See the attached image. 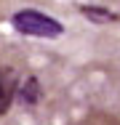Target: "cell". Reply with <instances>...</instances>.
Wrapping results in <instances>:
<instances>
[{
  "label": "cell",
  "instance_id": "5b68a950",
  "mask_svg": "<svg viewBox=\"0 0 120 125\" xmlns=\"http://www.w3.org/2000/svg\"><path fill=\"white\" fill-rule=\"evenodd\" d=\"M77 125H96V123H77Z\"/></svg>",
  "mask_w": 120,
  "mask_h": 125
},
{
  "label": "cell",
  "instance_id": "277c9868",
  "mask_svg": "<svg viewBox=\"0 0 120 125\" xmlns=\"http://www.w3.org/2000/svg\"><path fill=\"white\" fill-rule=\"evenodd\" d=\"M77 11H80L85 19L96 21V24H112V21H120V13L109 11V8H101V5H77Z\"/></svg>",
  "mask_w": 120,
  "mask_h": 125
},
{
  "label": "cell",
  "instance_id": "6da1fadb",
  "mask_svg": "<svg viewBox=\"0 0 120 125\" xmlns=\"http://www.w3.org/2000/svg\"><path fill=\"white\" fill-rule=\"evenodd\" d=\"M11 24L19 35L27 37H43V40H53V37H61L64 35V24L53 16H48L43 11H35V8H22L11 16Z\"/></svg>",
  "mask_w": 120,
  "mask_h": 125
},
{
  "label": "cell",
  "instance_id": "3957f363",
  "mask_svg": "<svg viewBox=\"0 0 120 125\" xmlns=\"http://www.w3.org/2000/svg\"><path fill=\"white\" fill-rule=\"evenodd\" d=\"M43 96V88H40V80L35 75L19 80V88H16V101L19 104H27V106H35Z\"/></svg>",
  "mask_w": 120,
  "mask_h": 125
},
{
  "label": "cell",
  "instance_id": "7a4b0ae2",
  "mask_svg": "<svg viewBox=\"0 0 120 125\" xmlns=\"http://www.w3.org/2000/svg\"><path fill=\"white\" fill-rule=\"evenodd\" d=\"M19 72L13 67H0V117L8 115V109L16 101V88H19Z\"/></svg>",
  "mask_w": 120,
  "mask_h": 125
}]
</instances>
